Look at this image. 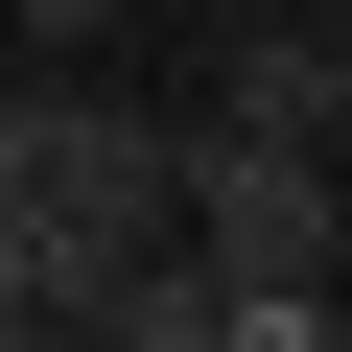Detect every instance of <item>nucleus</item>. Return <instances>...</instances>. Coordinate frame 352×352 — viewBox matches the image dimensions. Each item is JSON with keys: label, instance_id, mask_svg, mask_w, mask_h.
Masks as SVG:
<instances>
[{"label": "nucleus", "instance_id": "f257e3e1", "mask_svg": "<svg viewBox=\"0 0 352 352\" xmlns=\"http://www.w3.org/2000/svg\"><path fill=\"white\" fill-rule=\"evenodd\" d=\"M188 235L258 305V352H329V258H352V141L305 118H188Z\"/></svg>", "mask_w": 352, "mask_h": 352}, {"label": "nucleus", "instance_id": "f03ea898", "mask_svg": "<svg viewBox=\"0 0 352 352\" xmlns=\"http://www.w3.org/2000/svg\"><path fill=\"white\" fill-rule=\"evenodd\" d=\"M24 329H71V235H47L24 188H0V352H24Z\"/></svg>", "mask_w": 352, "mask_h": 352}, {"label": "nucleus", "instance_id": "7ed1b4c3", "mask_svg": "<svg viewBox=\"0 0 352 352\" xmlns=\"http://www.w3.org/2000/svg\"><path fill=\"white\" fill-rule=\"evenodd\" d=\"M0 24H24V71H94V47H118V0H0Z\"/></svg>", "mask_w": 352, "mask_h": 352}, {"label": "nucleus", "instance_id": "20e7f679", "mask_svg": "<svg viewBox=\"0 0 352 352\" xmlns=\"http://www.w3.org/2000/svg\"><path fill=\"white\" fill-rule=\"evenodd\" d=\"M212 24H235V0H212Z\"/></svg>", "mask_w": 352, "mask_h": 352}]
</instances>
